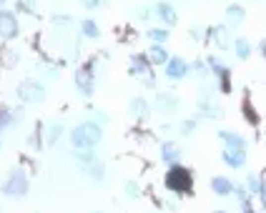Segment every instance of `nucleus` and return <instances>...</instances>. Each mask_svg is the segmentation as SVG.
<instances>
[{"mask_svg": "<svg viewBox=\"0 0 266 213\" xmlns=\"http://www.w3.org/2000/svg\"><path fill=\"white\" fill-rule=\"evenodd\" d=\"M18 98L25 101V103H41L46 98V88L35 80H25V83L18 85Z\"/></svg>", "mask_w": 266, "mask_h": 213, "instance_id": "nucleus-4", "label": "nucleus"}, {"mask_svg": "<svg viewBox=\"0 0 266 213\" xmlns=\"http://www.w3.org/2000/svg\"><path fill=\"white\" fill-rule=\"evenodd\" d=\"M81 3H83V8L96 10V8H101V5H103V0H81Z\"/></svg>", "mask_w": 266, "mask_h": 213, "instance_id": "nucleus-32", "label": "nucleus"}, {"mask_svg": "<svg viewBox=\"0 0 266 213\" xmlns=\"http://www.w3.org/2000/svg\"><path fill=\"white\" fill-rule=\"evenodd\" d=\"M191 38H194V40H209V30L204 33L199 25H194V28H191Z\"/></svg>", "mask_w": 266, "mask_h": 213, "instance_id": "nucleus-30", "label": "nucleus"}, {"mask_svg": "<svg viewBox=\"0 0 266 213\" xmlns=\"http://www.w3.org/2000/svg\"><path fill=\"white\" fill-rule=\"evenodd\" d=\"M3 5H5V0H0V8H3Z\"/></svg>", "mask_w": 266, "mask_h": 213, "instance_id": "nucleus-37", "label": "nucleus"}, {"mask_svg": "<svg viewBox=\"0 0 266 213\" xmlns=\"http://www.w3.org/2000/svg\"><path fill=\"white\" fill-rule=\"evenodd\" d=\"M101 141H103V125L93 123V120L81 123L78 128H73V133H70V143L78 151H93Z\"/></svg>", "mask_w": 266, "mask_h": 213, "instance_id": "nucleus-1", "label": "nucleus"}, {"mask_svg": "<svg viewBox=\"0 0 266 213\" xmlns=\"http://www.w3.org/2000/svg\"><path fill=\"white\" fill-rule=\"evenodd\" d=\"M244 113H246V118H249V120H251V123H259V118H256V115H254V110H251V103H249V101H246V103H244Z\"/></svg>", "mask_w": 266, "mask_h": 213, "instance_id": "nucleus-33", "label": "nucleus"}, {"mask_svg": "<svg viewBox=\"0 0 266 213\" xmlns=\"http://www.w3.org/2000/svg\"><path fill=\"white\" fill-rule=\"evenodd\" d=\"M234 196H236V201L239 203H244V201H249L251 198V193H249V188L241 183V186H234Z\"/></svg>", "mask_w": 266, "mask_h": 213, "instance_id": "nucleus-26", "label": "nucleus"}, {"mask_svg": "<svg viewBox=\"0 0 266 213\" xmlns=\"http://www.w3.org/2000/svg\"><path fill=\"white\" fill-rule=\"evenodd\" d=\"M18 18L10 13V10H0V38H5V40H10V38H15L18 35Z\"/></svg>", "mask_w": 266, "mask_h": 213, "instance_id": "nucleus-7", "label": "nucleus"}, {"mask_svg": "<svg viewBox=\"0 0 266 213\" xmlns=\"http://www.w3.org/2000/svg\"><path fill=\"white\" fill-rule=\"evenodd\" d=\"M209 40L216 43L218 51H226L229 46H234L231 33H229V25H213V28H209Z\"/></svg>", "mask_w": 266, "mask_h": 213, "instance_id": "nucleus-6", "label": "nucleus"}, {"mask_svg": "<svg viewBox=\"0 0 266 213\" xmlns=\"http://www.w3.org/2000/svg\"><path fill=\"white\" fill-rule=\"evenodd\" d=\"M131 113L138 115V118H146V115H148V103H146L143 98H133V101H131Z\"/></svg>", "mask_w": 266, "mask_h": 213, "instance_id": "nucleus-22", "label": "nucleus"}, {"mask_svg": "<svg viewBox=\"0 0 266 213\" xmlns=\"http://www.w3.org/2000/svg\"><path fill=\"white\" fill-rule=\"evenodd\" d=\"M161 160L163 163H168V165H173V163H178L181 160V148L176 146V143H163L161 146Z\"/></svg>", "mask_w": 266, "mask_h": 213, "instance_id": "nucleus-15", "label": "nucleus"}, {"mask_svg": "<svg viewBox=\"0 0 266 213\" xmlns=\"http://www.w3.org/2000/svg\"><path fill=\"white\" fill-rule=\"evenodd\" d=\"M126 196L128 198H138L141 196V186L136 181H126Z\"/></svg>", "mask_w": 266, "mask_h": 213, "instance_id": "nucleus-28", "label": "nucleus"}, {"mask_svg": "<svg viewBox=\"0 0 266 213\" xmlns=\"http://www.w3.org/2000/svg\"><path fill=\"white\" fill-rule=\"evenodd\" d=\"M13 123V115L5 110V108H0V128H5V125H10Z\"/></svg>", "mask_w": 266, "mask_h": 213, "instance_id": "nucleus-31", "label": "nucleus"}, {"mask_svg": "<svg viewBox=\"0 0 266 213\" xmlns=\"http://www.w3.org/2000/svg\"><path fill=\"white\" fill-rule=\"evenodd\" d=\"M148 38L154 40V43H161V46H163V43L168 40V30L166 28H151L148 30Z\"/></svg>", "mask_w": 266, "mask_h": 213, "instance_id": "nucleus-25", "label": "nucleus"}, {"mask_svg": "<svg viewBox=\"0 0 266 213\" xmlns=\"http://www.w3.org/2000/svg\"><path fill=\"white\" fill-rule=\"evenodd\" d=\"M196 128H199V123H196L194 118H186V120H181V123H178V133L188 138V136H194Z\"/></svg>", "mask_w": 266, "mask_h": 213, "instance_id": "nucleus-23", "label": "nucleus"}, {"mask_svg": "<svg viewBox=\"0 0 266 213\" xmlns=\"http://www.w3.org/2000/svg\"><path fill=\"white\" fill-rule=\"evenodd\" d=\"M86 173L93 178V181H103V176H106V168H103V163L101 160H93V163H88V168H83Z\"/></svg>", "mask_w": 266, "mask_h": 213, "instance_id": "nucleus-21", "label": "nucleus"}, {"mask_svg": "<svg viewBox=\"0 0 266 213\" xmlns=\"http://www.w3.org/2000/svg\"><path fill=\"white\" fill-rule=\"evenodd\" d=\"M234 186H236V183H231L226 176H213V178H211V191H213L216 196H221V198H223V196H231V193H234Z\"/></svg>", "mask_w": 266, "mask_h": 213, "instance_id": "nucleus-14", "label": "nucleus"}, {"mask_svg": "<svg viewBox=\"0 0 266 213\" xmlns=\"http://www.w3.org/2000/svg\"><path fill=\"white\" fill-rule=\"evenodd\" d=\"M148 58H151V63H154V65H166V63L171 60V58H168V53H166V48L161 46V43H154V46H151Z\"/></svg>", "mask_w": 266, "mask_h": 213, "instance_id": "nucleus-17", "label": "nucleus"}, {"mask_svg": "<svg viewBox=\"0 0 266 213\" xmlns=\"http://www.w3.org/2000/svg\"><path fill=\"white\" fill-rule=\"evenodd\" d=\"M244 18H246V10H244V5H229L226 8V23H229L231 28H236V25H241L244 23Z\"/></svg>", "mask_w": 266, "mask_h": 213, "instance_id": "nucleus-16", "label": "nucleus"}, {"mask_svg": "<svg viewBox=\"0 0 266 213\" xmlns=\"http://www.w3.org/2000/svg\"><path fill=\"white\" fill-rule=\"evenodd\" d=\"M81 33H83L86 38H98V35H101V28H98L93 20H83V23H81Z\"/></svg>", "mask_w": 266, "mask_h": 213, "instance_id": "nucleus-24", "label": "nucleus"}, {"mask_svg": "<svg viewBox=\"0 0 266 213\" xmlns=\"http://www.w3.org/2000/svg\"><path fill=\"white\" fill-rule=\"evenodd\" d=\"M176 108H181L178 96H173V93H168V91H163V93L156 96V110H161V113H173Z\"/></svg>", "mask_w": 266, "mask_h": 213, "instance_id": "nucleus-11", "label": "nucleus"}, {"mask_svg": "<svg viewBox=\"0 0 266 213\" xmlns=\"http://www.w3.org/2000/svg\"><path fill=\"white\" fill-rule=\"evenodd\" d=\"M259 201H261V208L266 211V183H264V188H261V193H259Z\"/></svg>", "mask_w": 266, "mask_h": 213, "instance_id": "nucleus-35", "label": "nucleus"}, {"mask_svg": "<svg viewBox=\"0 0 266 213\" xmlns=\"http://www.w3.org/2000/svg\"><path fill=\"white\" fill-rule=\"evenodd\" d=\"M264 183H266V181H264L259 173H249L244 186L249 188V193H251V196H259V193H261V188H264Z\"/></svg>", "mask_w": 266, "mask_h": 213, "instance_id": "nucleus-20", "label": "nucleus"}, {"mask_svg": "<svg viewBox=\"0 0 266 213\" xmlns=\"http://www.w3.org/2000/svg\"><path fill=\"white\" fill-rule=\"evenodd\" d=\"M241 213H256V208H254V203H251V198L241 203Z\"/></svg>", "mask_w": 266, "mask_h": 213, "instance_id": "nucleus-34", "label": "nucleus"}, {"mask_svg": "<svg viewBox=\"0 0 266 213\" xmlns=\"http://www.w3.org/2000/svg\"><path fill=\"white\" fill-rule=\"evenodd\" d=\"M188 73H191V65H188L183 58H171L168 63H166V75L171 78V80H183Z\"/></svg>", "mask_w": 266, "mask_h": 213, "instance_id": "nucleus-9", "label": "nucleus"}, {"mask_svg": "<svg viewBox=\"0 0 266 213\" xmlns=\"http://www.w3.org/2000/svg\"><path fill=\"white\" fill-rule=\"evenodd\" d=\"M166 188L171 193H191L194 191V173L188 170L186 165L181 163H173L168 170H166Z\"/></svg>", "mask_w": 266, "mask_h": 213, "instance_id": "nucleus-2", "label": "nucleus"}, {"mask_svg": "<svg viewBox=\"0 0 266 213\" xmlns=\"http://www.w3.org/2000/svg\"><path fill=\"white\" fill-rule=\"evenodd\" d=\"M75 85H78L81 96H86V98L93 93L96 80H93V68H91V65H88V68H81L78 73H75Z\"/></svg>", "mask_w": 266, "mask_h": 213, "instance_id": "nucleus-8", "label": "nucleus"}, {"mask_svg": "<svg viewBox=\"0 0 266 213\" xmlns=\"http://www.w3.org/2000/svg\"><path fill=\"white\" fill-rule=\"evenodd\" d=\"M191 70H196L199 78H206V75H209V63H206V60H194Z\"/></svg>", "mask_w": 266, "mask_h": 213, "instance_id": "nucleus-27", "label": "nucleus"}, {"mask_svg": "<svg viewBox=\"0 0 266 213\" xmlns=\"http://www.w3.org/2000/svg\"><path fill=\"white\" fill-rule=\"evenodd\" d=\"M151 58L148 55H143V53H136V55H131V68H128V73L131 75H146V73H151Z\"/></svg>", "mask_w": 266, "mask_h": 213, "instance_id": "nucleus-12", "label": "nucleus"}, {"mask_svg": "<svg viewBox=\"0 0 266 213\" xmlns=\"http://www.w3.org/2000/svg\"><path fill=\"white\" fill-rule=\"evenodd\" d=\"M234 51H236L239 60H249L251 58V43L246 38H236L234 40Z\"/></svg>", "mask_w": 266, "mask_h": 213, "instance_id": "nucleus-19", "label": "nucleus"}, {"mask_svg": "<svg viewBox=\"0 0 266 213\" xmlns=\"http://www.w3.org/2000/svg\"><path fill=\"white\" fill-rule=\"evenodd\" d=\"M259 53H261V55H264V60H266V40H261V43H259Z\"/></svg>", "mask_w": 266, "mask_h": 213, "instance_id": "nucleus-36", "label": "nucleus"}, {"mask_svg": "<svg viewBox=\"0 0 266 213\" xmlns=\"http://www.w3.org/2000/svg\"><path fill=\"white\" fill-rule=\"evenodd\" d=\"M221 160L229 168H234V170H241L246 165V151L244 148H223L221 151Z\"/></svg>", "mask_w": 266, "mask_h": 213, "instance_id": "nucleus-5", "label": "nucleus"}, {"mask_svg": "<svg viewBox=\"0 0 266 213\" xmlns=\"http://www.w3.org/2000/svg\"><path fill=\"white\" fill-rule=\"evenodd\" d=\"M60 136H63V125H51V131H48V143L53 146Z\"/></svg>", "mask_w": 266, "mask_h": 213, "instance_id": "nucleus-29", "label": "nucleus"}, {"mask_svg": "<svg viewBox=\"0 0 266 213\" xmlns=\"http://www.w3.org/2000/svg\"><path fill=\"white\" fill-rule=\"evenodd\" d=\"M218 141H223L226 148H244L246 151V146H249V141L236 131H218Z\"/></svg>", "mask_w": 266, "mask_h": 213, "instance_id": "nucleus-13", "label": "nucleus"}, {"mask_svg": "<svg viewBox=\"0 0 266 213\" xmlns=\"http://www.w3.org/2000/svg\"><path fill=\"white\" fill-rule=\"evenodd\" d=\"M154 18H159L166 25H176L178 23V13H176V8L171 3H156L154 5Z\"/></svg>", "mask_w": 266, "mask_h": 213, "instance_id": "nucleus-10", "label": "nucleus"}, {"mask_svg": "<svg viewBox=\"0 0 266 213\" xmlns=\"http://www.w3.org/2000/svg\"><path fill=\"white\" fill-rule=\"evenodd\" d=\"M199 115H201V118L216 120V118L223 115V110H221V106H213L211 101H201V103H199Z\"/></svg>", "mask_w": 266, "mask_h": 213, "instance_id": "nucleus-18", "label": "nucleus"}, {"mask_svg": "<svg viewBox=\"0 0 266 213\" xmlns=\"http://www.w3.org/2000/svg\"><path fill=\"white\" fill-rule=\"evenodd\" d=\"M0 191H3L5 196H25L28 193V176L23 168H10L8 176L3 181V186H0Z\"/></svg>", "mask_w": 266, "mask_h": 213, "instance_id": "nucleus-3", "label": "nucleus"}, {"mask_svg": "<svg viewBox=\"0 0 266 213\" xmlns=\"http://www.w3.org/2000/svg\"><path fill=\"white\" fill-rule=\"evenodd\" d=\"M216 213H226V211H216Z\"/></svg>", "mask_w": 266, "mask_h": 213, "instance_id": "nucleus-38", "label": "nucleus"}]
</instances>
